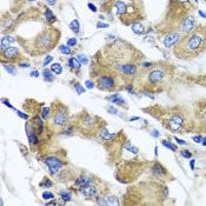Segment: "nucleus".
Listing matches in <instances>:
<instances>
[{
    "label": "nucleus",
    "mask_w": 206,
    "mask_h": 206,
    "mask_svg": "<svg viewBox=\"0 0 206 206\" xmlns=\"http://www.w3.org/2000/svg\"><path fill=\"white\" fill-rule=\"evenodd\" d=\"M102 61L107 64L115 72L126 79L127 77H136L138 66L144 59L140 51L124 40H115L106 45L102 50Z\"/></svg>",
    "instance_id": "nucleus-1"
},
{
    "label": "nucleus",
    "mask_w": 206,
    "mask_h": 206,
    "mask_svg": "<svg viewBox=\"0 0 206 206\" xmlns=\"http://www.w3.org/2000/svg\"><path fill=\"white\" fill-rule=\"evenodd\" d=\"M194 6L190 1L171 0L169 6L167 17L158 25L159 33L167 34L170 32H179L187 34L196 28V18L192 14Z\"/></svg>",
    "instance_id": "nucleus-2"
},
{
    "label": "nucleus",
    "mask_w": 206,
    "mask_h": 206,
    "mask_svg": "<svg viewBox=\"0 0 206 206\" xmlns=\"http://www.w3.org/2000/svg\"><path fill=\"white\" fill-rule=\"evenodd\" d=\"M138 77V87L151 93L164 91L171 85L174 69L166 63L145 64Z\"/></svg>",
    "instance_id": "nucleus-3"
},
{
    "label": "nucleus",
    "mask_w": 206,
    "mask_h": 206,
    "mask_svg": "<svg viewBox=\"0 0 206 206\" xmlns=\"http://www.w3.org/2000/svg\"><path fill=\"white\" fill-rule=\"evenodd\" d=\"M206 51V25H197L196 28L184 34L174 45L173 54L180 60H192Z\"/></svg>",
    "instance_id": "nucleus-4"
},
{
    "label": "nucleus",
    "mask_w": 206,
    "mask_h": 206,
    "mask_svg": "<svg viewBox=\"0 0 206 206\" xmlns=\"http://www.w3.org/2000/svg\"><path fill=\"white\" fill-rule=\"evenodd\" d=\"M60 39V32L59 30L48 26L45 27L41 32H39L33 39L27 40L26 44H21L26 52L34 57V56H41L46 54L50 51H52Z\"/></svg>",
    "instance_id": "nucleus-5"
},
{
    "label": "nucleus",
    "mask_w": 206,
    "mask_h": 206,
    "mask_svg": "<svg viewBox=\"0 0 206 206\" xmlns=\"http://www.w3.org/2000/svg\"><path fill=\"white\" fill-rule=\"evenodd\" d=\"M132 190L136 198L139 199L137 204L140 205H158L163 204V202L167 198L169 191L165 185H161L160 183H141Z\"/></svg>",
    "instance_id": "nucleus-6"
},
{
    "label": "nucleus",
    "mask_w": 206,
    "mask_h": 206,
    "mask_svg": "<svg viewBox=\"0 0 206 206\" xmlns=\"http://www.w3.org/2000/svg\"><path fill=\"white\" fill-rule=\"evenodd\" d=\"M115 7L120 21H123L125 25H133L145 18L141 0H130L129 4H126L124 0H118L115 2Z\"/></svg>",
    "instance_id": "nucleus-7"
},
{
    "label": "nucleus",
    "mask_w": 206,
    "mask_h": 206,
    "mask_svg": "<svg viewBox=\"0 0 206 206\" xmlns=\"http://www.w3.org/2000/svg\"><path fill=\"white\" fill-rule=\"evenodd\" d=\"M156 117L160 119L163 125L170 131H183L187 125L186 115L178 108H169L167 111L160 112V114Z\"/></svg>",
    "instance_id": "nucleus-8"
},
{
    "label": "nucleus",
    "mask_w": 206,
    "mask_h": 206,
    "mask_svg": "<svg viewBox=\"0 0 206 206\" xmlns=\"http://www.w3.org/2000/svg\"><path fill=\"white\" fill-rule=\"evenodd\" d=\"M69 110L67 107L61 103H53L52 105V111H51V117L48 119L50 127L53 131H60L64 127H66L69 123Z\"/></svg>",
    "instance_id": "nucleus-9"
},
{
    "label": "nucleus",
    "mask_w": 206,
    "mask_h": 206,
    "mask_svg": "<svg viewBox=\"0 0 206 206\" xmlns=\"http://www.w3.org/2000/svg\"><path fill=\"white\" fill-rule=\"evenodd\" d=\"M97 117H92V115H88V114H81L79 117V120H78V126H79V130L81 133H93L96 132V129H97Z\"/></svg>",
    "instance_id": "nucleus-10"
},
{
    "label": "nucleus",
    "mask_w": 206,
    "mask_h": 206,
    "mask_svg": "<svg viewBox=\"0 0 206 206\" xmlns=\"http://www.w3.org/2000/svg\"><path fill=\"white\" fill-rule=\"evenodd\" d=\"M97 85L103 91H114L117 88L115 75L112 74H102L97 79Z\"/></svg>",
    "instance_id": "nucleus-11"
},
{
    "label": "nucleus",
    "mask_w": 206,
    "mask_h": 206,
    "mask_svg": "<svg viewBox=\"0 0 206 206\" xmlns=\"http://www.w3.org/2000/svg\"><path fill=\"white\" fill-rule=\"evenodd\" d=\"M19 57H20V52H19L18 47L9 46L5 51H1V61L2 63H5V60H7L9 63L17 61V60H19Z\"/></svg>",
    "instance_id": "nucleus-12"
},
{
    "label": "nucleus",
    "mask_w": 206,
    "mask_h": 206,
    "mask_svg": "<svg viewBox=\"0 0 206 206\" xmlns=\"http://www.w3.org/2000/svg\"><path fill=\"white\" fill-rule=\"evenodd\" d=\"M45 164L47 165V167H48V170L51 172V174H57L58 172L60 171V169L63 167V165H64V163L59 159V158H57V157H53V156H50V157H46L45 158Z\"/></svg>",
    "instance_id": "nucleus-13"
},
{
    "label": "nucleus",
    "mask_w": 206,
    "mask_h": 206,
    "mask_svg": "<svg viewBox=\"0 0 206 206\" xmlns=\"http://www.w3.org/2000/svg\"><path fill=\"white\" fill-rule=\"evenodd\" d=\"M86 198H99V188L98 186L94 184V180H92L88 185H86L85 187H83L81 190H79Z\"/></svg>",
    "instance_id": "nucleus-14"
},
{
    "label": "nucleus",
    "mask_w": 206,
    "mask_h": 206,
    "mask_svg": "<svg viewBox=\"0 0 206 206\" xmlns=\"http://www.w3.org/2000/svg\"><path fill=\"white\" fill-rule=\"evenodd\" d=\"M183 35L180 34L179 32H170V33H167V34H165V38H164V45H165V47H171L173 45H175L177 44V41L181 38Z\"/></svg>",
    "instance_id": "nucleus-15"
},
{
    "label": "nucleus",
    "mask_w": 206,
    "mask_h": 206,
    "mask_svg": "<svg viewBox=\"0 0 206 206\" xmlns=\"http://www.w3.org/2000/svg\"><path fill=\"white\" fill-rule=\"evenodd\" d=\"M151 170H152V174H153V177L157 178V179H163V178H165V177L167 175V171H166V169L163 167L159 163H156V164L152 166Z\"/></svg>",
    "instance_id": "nucleus-16"
},
{
    "label": "nucleus",
    "mask_w": 206,
    "mask_h": 206,
    "mask_svg": "<svg viewBox=\"0 0 206 206\" xmlns=\"http://www.w3.org/2000/svg\"><path fill=\"white\" fill-rule=\"evenodd\" d=\"M92 180H93V178H90L87 175H81V177H79L77 179V181L74 183V185H75V187H78L79 190H81L83 187H85L86 185H88Z\"/></svg>",
    "instance_id": "nucleus-17"
},
{
    "label": "nucleus",
    "mask_w": 206,
    "mask_h": 206,
    "mask_svg": "<svg viewBox=\"0 0 206 206\" xmlns=\"http://www.w3.org/2000/svg\"><path fill=\"white\" fill-rule=\"evenodd\" d=\"M26 131H27V137H28V140L33 145V144H37L38 142V137L34 133V129H32L31 126H26Z\"/></svg>",
    "instance_id": "nucleus-18"
},
{
    "label": "nucleus",
    "mask_w": 206,
    "mask_h": 206,
    "mask_svg": "<svg viewBox=\"0 0 206 206\" xmlns=\"http://www.w3.org/2000/svg\"><path fill=\"white\" fill-rule=\"evenodd\" d=\"M15 39H13L12 37H5L1 39V51H5L7 47H9V44H12Z\"/></svg>",
    "instance_id": "nucleus-19"
},
{
    "label": "nucleus",
    "mask_w": 206,
    "mask_h": 206,
    "mask_svg": "<svg viewBox=\"0 0 206 206\" xmlns=\"http://www.w3.org/2000/svg\"><path fill=\"white\" fill-rule=\"evenodd\" d=\"M108 100H111L113 104H118V105H123V106H125V100L121 98V97H119L118 94H114V96H112V97H108Z\"/></svg>",
    "instance_id": "nucleus-20"
},
{
    "label": "nucleus",
    "mask_w": 206,
    "mask_h": 206,
    "mask_svg": "<svg viewBox=\"0 0 206 206\" xmlns=\"http://www.w3.org/2000/svg\"><path fill=\"white\" fill-rule=\"evenodd\" d=\"M45 17H46V19L48 20V23H54L56 20H57V18L53 15V13H52V11L51 9H48V8H46V12H45Z\"/></svg>",
    "instance_id": "nucleus-21"
},
{
    "label": "nucleus",
    "mask_w": 206,
    "mask_h": 206,
    "mask_svg": "<svg viewBox=\"0 0 206 206\" xmlns=\"http://www.w3.org/2000/svg\"><path fill=\"white\" fill-rule=\"evenodd\" d=\"M51 71H52L53 73H56V74H61V72H63V67H61L60 64L56 63V64H53V65L51 66Z\"/></svg>",
    "instance_id": "nucleus-22"
},
{
    "label": "nucleus",
    "mask_w": 206,
    "mask_h": 206,
    "mask_svg": "<svg viewBox=\"0 0 206 206\" xmlns=\"http://www.w3.org/2000/svg\"><path fill=\"white\" fill-rule=\"evenodd\" d=\"M60 197H61V199L64 202H69L72 199V194H71V192H69V191H61L60 192Z\"/></svg>",
    "instance_id": "nucleus-23"
},
{
    "label": "nucleus",
    "mask_w": 206,
    "mask_h": 206,
    "mask_svg": "<svg viewBox=\"0 0 206 206\" xmlns=\"http://www.w3.org/2000/svg\"><path fill=\"white\" fill-rule=\"evenodd\" d=\"M105 199H106V205H119V202H118L117 197H108V198H105Z\"/></svg>",
    "instance_id": "nucleus-24"
},
{
    "label": "nucleus",
    "mask_w": 206,
    "mask_h": 206,
    "mask_svg": "<svg viewBox=\"0 0 206 206\" xmlns=\"http://www.w3.org/2000/svg\"><path fill=\"white\" fill-rule=\"evenodd\" d=\"M44 79H45V81H53L52 71H50V69H45V71H44Z\"/></svg>",
    "instance_id": "nucleus-25"
},
{
    "label": "nucleus",
    "mask_w": 206,
    "mask_h": 206,
    "mask_svg": "<svg viewBox=\"0 0 206 206\" xmlns=\"http://www.w3.org/2000/svg\"><path fill=\"white\" fill-rule=\"evenodd\" d=\"M99 134H100V137L104 138V139H112V138L114 137V134H110V133L106 131V129H100Z\"/></svg>",
    "instance_id": "nucleus-26"
},
{
    "label": "nucleus",
    "mask_w": 206,
    "mask_h": 206,
    "mask_svg": "<svg viewBox=\"0 0 206 206\" xmlns=\"http://www.w3.org/2000/svg\"><path fill=\"white\" fill-rule=\"evenodd\" d=\"M41 115H42L44 119L48 120L50 117H51V108H48V107H44V108H42V113H41Z\"/></svg>",
    "instance_id": "nucleus-27"
},
{
    "label": "nucleus",
    "mask_w": 206,
    "mask_h": 206,
    "mask_svg": "<svg viewBox=\"0 0 206 206\" xmlns=\"http://www.w3.org/2000/svg\"><path fill=\"white\" fill-rule=\"evenodd\" d=\"M69 65L72 67V69H80V64L77 61V59H74V58H71L69 60Z\"/></svg>",
    "instance_id": "nucleus-28"
},
{
    "label": "nucleus",
    "mask_w": 206,
    "mask_h": 206,
    "mask_svg": "<svg viewBox=\"0 0 206 206\" xmlns=\"http://www.w3.org/2000/svg\"><path fill=\"white\" fill-rule=\"evenodd\" d=\"M71 28H72V31L74 33H78L79 32V23H78V20H73L71 23Z\"/></svg>",
    "instance_id": "nucleus-29"
},
{
    "label": "nucleus",
    "mask_w": 206,
    "mask_h": 206,
    "mask_svg": "<svg viewBox=\"0 0 206 206\" xmlns=\"http://www.w3.org/2000/svg\"><path fill=\"white\" fill-rule=\"evenodd\" d=\"M59 50H60V52H61V53H64V54H71V50H69V46L63 45V46H60V47H59Z\"/></svg>",
    "instance_id": "nucleus-30"
},
{
    "label": "nucleus",
    "mask_w": 206,
    "mask_h": 206,
    "mask_svg": "<svg viewBox=\"0 0 206 206\" xmlns=\"http://www.w3.org/2000/svg\"><path fill=\"white\" fill-rule=\"evenodd\" d=\"M74 87H75V91H77V93H78V94H81V93H84V92H85V88H84L83 86H80L79 84H75V86H74Z\"/></svg>",
    "instance_id": "nucleus-31"
},
{
    "label": "nucleus",
    "mask_w": 206,
    "mask_h": 206,
    "mask_svg": "<svg viewBox=\"0 0 206 206\" xmlns=\"http://www.w3.org/2000/svg\"><path fill=\"white\" fill-rule=\"evenodd\" d=\"M42 198H44L45 200H48V199L54 198V196H53V193H50V192H44V193H42Z\"/></svg>",
    "instance_id": "nucleus-32"
},
{
    "label": "nucleus",
    "mask_w": 206,
    "mask_h": 206,
    "mask_svg": "<svg viewBox=\"0 0 206 206\" xmlns=\"http://www.w3.org/2000/svg\"><path fill=\"white\" fill-rule=\"evenodd\" d=\"M163 145H164V146H166V147H169V148H171L172 151H177V147H175L174 145H172L171 142H167L166 140H164V141H163Z\"/></svg>",
    "instance_id": "nucleus-33"
},
{
    "label": "nucleus",
    "mask_w": 206,
    "mask_h": 206,
    "mask_svg": "<svg viewBox=\"0 0 206 206\" xmlns=\"http://www.w3.org/2000/svg\"><path fill=\"white\" fill-rule=\"evenodd\" d=\"M40 185H41V186H47V187H51V186H52V181H51L50 179L45 178V179H44V181H42Z\"/></svg>",
    "instance_id": "nucleus-34"
},
{
    "label": "nucleus",
    "mask_w": 206,
    "mask_h": 206,
    "mask_svg": "<svg viewBox=\"0 0 206 206\" xmlns=\"http://www.w3.org/2000/svg\"><path fill=\"white\" fill-rule=\"evenodd\" d=\"M126 148H127L129 151H132L133 153H138V148H137V147H133V146H132L130 142L126 145Z\"/></svg>",
    "instance_id": "nucleus-35"
},
{
    "label": "nucleus",
    "mask_w": 206,
    "mask_h": 206,
    "mask_svg": "<svg viewBox=\"0 0 206 206\" xmlns=\"http://www.w3.org/2000/svg\"><path fill=\"white\" fill-rule=\"evenodd\" d=\"M180 153H181V156L185 157V158H191V156H192V154H191L188 151H186V150H181Z\"/></svg>",
    "instance_id": "nucleus-36"
},
{
    "label": "nucleus",
    "mask_w": 206,
    "mask_h": 206,
    "mask_svg": "<svg viewBox=\"0 0 206 206\" xmlns=\"http://www.w3.org/2000/svg\"><path fill=\"white\" fill-rule=\"evenodd\" d=\"M78 59L80 60V63H81V64H87V58H86L85 56L80 54V56H78Z\"/></svg>",
    "instance_id": "nucleus-37"
},
{
    "label": "nucleus",
    "mask_w": 206,
    "mask_h": 206,
    "mask_svg": "<svg viewBox=\"0 0 206 206\" xmlns=\"http://www.w3.org/2000/svg\"><path fill=\"white\" fill-rule=\"evenodd\" d=\"M67 45L69 46H74V45H77V39H74V38H71L67 40Z\"/></svg>",
    "instance_id": "nucleus-38"
},
{
    "label": "nucleus",
    "mask_w": 206,
    "mask_h": 206,
    "mask_svg": "<svg viewBox=\"0 0 206 206\" xmlns=\"http://www.w3.org/2000/svg\"><path fill=\"white\" fill-rule=\"evenodd\" d=\"M5 69H6V71H7V72H9L11 74H15V69H12L11 66H8V65H5Z\"/></svg>",
    "instance_id": "nucleus-39"
},
{
    "label": "nucleus",
    "mask_w": 206,
    "mask_h": 206,
    "mask_svg": "<svg viewBox=\"0 0 206 206\" xmlns=\"http://www.w3.org/2000/svg\"><path fill=\"white\" fill-rule=\"evenodd\" d=\"M85 84H86V87H87V88H93V87H94V83L91 81V80H87Z\"/></svg>",
    "instance_id": "nucleus-40"
},
{
    "label": "nucleus",
    "mask_w": 206,
    "mask_h": 206,
    "mask_svg": "<svg viewBox=\"0 0 206 206\" xmlns=\"http://www.w3.org/2000/svg\"><path fill=\"white\" fill-rule=\"evenodd\" d=\"M17 113H18V115H19V117H21L23 119H26V120L28 119V115H27V114H24L23 112H19V111H18Z\"/></svg>",
    "instance_id": "nucleus-41"
},
{
    "label": "nucleus",
    "mask_w": 206,
    "mask_h": 206,
    "mask_svg": "<svg viewBox=\"0 0 206 206\" xmlns=\"http://www.w3.org/2000/svg\"><path fill=\"white\" fill-rule=\"evenodd\" d=\"M51 61H52V57H50V56H48L47 58H45L44 64H45V65H47V64H48V63H51Z\"/></svg>",
    "instance_id": "nucleus-42"
},
{
    "label": "nucleus",
    "mask_w": 206,
    "mask_h": 206,
    "mask_svg": "<svg viewBox=\"0 0 206 206\" xmlns=\"http://www.w3.org/2000/svg\"><path fill=\"white\" fill-rule=\"evenodd\" d=\"M174 139H175V141H177L178 144H181V145H186V141H184V140H181V139H178L177 137L174 138Z\"/></svg>",
    "instance_id": "nucleus-43"
},
{
    "label": "nucleus",
    "mask_w": 206,
    "mask_h": 206,
    "mask_svg": "<svg viewBox=\"0 0 206 206\" xmlns=\"http://www.w3.org/2000/svg\"><path fill=\"white\" fill-rule=\"evenodd\" d=\"M88 7L91 8V11H93V12H97V8H96V6H94V5H92V4H88Z\"/></svg>",
    "instance_id": "nucleus-44"
},
{
    "label": "nucleus",
    "mask_w": 206,
    "mask_h": 206,
    "mask_svg": "<svg viewBox=\"0 0 206 206\" xmlns=\"http://www.w3.org/2000/svg\"><path fill=\"white\" fill-rule=\"evenodd\" d=\"M193 140H194V141H197V142H200V140H203V137H200V136L194 137V138H193Z\"/></svg>",
    "instance_id": "nucleus-45"
},
{
    "label": "nucleus",
    "mask_w": 206,
    "mask_h": 206,
    "mask_svg": "<svg viewBox=\"0 0 206 206\" xmlns=\"http://www.w3.org/2000/svg\"><path fill=\"white\" fill-rule=\"evenodd\" d=\"M107 111H108V112H111V113H112V112H113V113H117V110H115V108H113V107H108V108H107Z\"/></svg>",
    "instance_id": "nucleus-46"
},
{
    "label": "nucleus",
    "mask_w": 206,
    "mask_h": 206,
    "mask_svg": "<svg viewBox=\"0 0 206 206\" xmlns=\"http://www.w3.org/2000/svg\"><path fill=\"white\" fill-rule=\"evenodd\" d=\"M46 1H47L48 5H56V1L57 0H46Z\"/></svg>",
    "instance_id": "nucleus-47"
},
{
    "label": "nucleus",
    "mask_w": 206,
    "mask_h": 206,
    "mask_svg": "<svg viewBox=\"0 0 206 206\" xmlns=\"http://www.w3.org/2000/svg\"><path fill=\"white\" fill-rule=\"evenodd\" d=\"M47 205H58V203H57L56 200H52V202H50V203H47Z\"/></svg>",
    "instance_id": "nucleus-48"
},
{
    "label": "nucleus",
    "mask_w": 206,
    "mask_h": 206,
    "mask_svg": "<svg viewBox=\"0 0 206 206\" xmlns=\"http://www.w3.org/2000/svg\"><path fill=\"white\" fill-rule=\"evenodd\" d=\"M151 134H152V136H153V137H159V136H160V134H159V133H157V131H153V132H152V133H151Z\"/></svg>",
    "instance_id": "nucleus-49"
},
{
    "label": "nucleus",
    "mask_w": 206,
    "mask_h": 206,
    "mask_svg": "<svg viewBox=\"0 0 206 206\" xmlns=\"http://www.w3.org/2000/svg\"><path fill=\"white\" fill-rule=\"evenodd\" d=\"M38 74H39V73H38V71H34V72H32V73H31V75H32V77H38Z\"/></svg>",
    "instance_id": "nucleus-50"
},
{
    "label": "nucleus",
    "mask_w": 206,
    "mask_h": 206,
    "mask_svg": "<svg viewBox=\"0 0 206 206\" xmlns=\"http://www.w3.org/2000/svg\"><path fill=\"white\" fill-rule=\"evenodd\" d=\"M107 24H98V27H107Z\"/></svg>",
    "instance_id": "nucleus-51"
},
{
    "label": "nucleus",
    "mask_w": 206,
    "mask_h": 206,
    "mask_svg": "<svg viewBox=\"0 0 206 206\" xmlns=\"http://www.w3.org/2000/svg\"><path fill=\"white\" fill-rule=\"evenodd\" d=\"M191 169L194 170V160H191Z\"/></svg>",
    "instance_id": "nucleus-52"
},
{
    "label": "nucleus",
    "mask_w": 206,
    "mask_h": 206,
    "mask_svg": "<svg viewBox=\"0 0 206 206\" xmlns=\"http://www.w3.org/2000/svg\"><path fill=\"white\" fill-rule=\"evenodd\" d=\"M28 64H20V67H28Z\"/></svg>",
    "instance_id": "nucleus-53"
},
{
    "label": "nucleus",
    "mask_w": 206,
    "mask_h": 206,
    "mask_svg": "<svg viewBox=\"0 0 206 206\" xmlns=\"http://www.w3.org/2000/svg\"><path fill=\"white\" fill-rule=\"evenodd\" d=\"M203 145L206 146V138H203Z\"/></svg>",
    "instance_id": "nucleus-54"
},
{
    "label": "nucleus",
    "mask_w": 206,
    "mask_h": 206,
    "mask_svg": "<svg viewBox=\"0 0 206 206\" xmlns=\"http://www.w3.org/2000/svg\"><path fill=\"white\" fill-rule=\"evenodd\" d=\"M104 1H106V0H104Z\"/></svg>",
    "instance_id": "nucleus-55"
},
{
    "label": "nucleus",
    "mask_w": 206,
    "mask_h": 206,
    "mask_svg": "<svg viewBox=\"0 0 206 206\" xmlns=\"http://www.w3.org/2000/svg\"><path fill=\"white\" fill-rule=\"evenodd\" d=\"M205 2H206V0H205Z\"/></svg>",
    "instance_id": "nucleus-56"
}]
</instances>
